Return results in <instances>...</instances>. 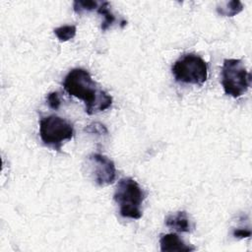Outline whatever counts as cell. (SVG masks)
<instances>
[{
  "label": "cell",
  "instance_id": "6da1fadb",
  "mask_svg": "<svg viewBox=\"0 0 252 252\" xmlns=\"http://www.w3.org/2000/svg\"><path fill=\"white\" fill-rule=\"evenodd\" d=\"M63 87L70 95L85 101L89 115L103 111L112 104L111 95L100 89L85 69H72L64 78Z\"/></svg>",
  "mask_w": 252,
  "mask_h": 252
},
{
  "label": "cell",
  "instance_id": "3957f363",
  "mask_svg": "<svg viewBox=\"0 0 252 252\" xmlns=\"http://www.w3.org/2000/svg\"><path fill=\"white\" fill-rule=\"evenodd\" d=\"M251 84V75L240 59H224L221 67V85L224 93L234 98L243 95Z\"/></svg>",
  "mask_w": 252,
  "mask_h": 252
},
{
  "label": "cell",
  "instance_id": "4fadbf2b",
  "mask_svg": "<svg viewBox=\"0 0 252 252\" xmlns=\"http://www.w3.org/2000/svg\"><path fill=\"white\" fill-rule=\"evenodd\" d=\"M46 101H47V104L48 106L51 108V109H58L60 104H61V101H60V97H59V94L58 93L56 92H52V93H49L46 96Z\"/></svg>",
  "mask_w": 252,
  "mask_h": 252
},
{
  "label": "cell",
  "instance_id": "30bf717a",
  "mask_svg": "<svg viewBox=\"0 0 252 252\" xmlns=\"http://www.w3.org/2000/svg\"><path fill=\"white\" fill-rule=\"evenodd\" d=\"M97 13L103 17V21L101 23V30L102 32L106 31L115 21L114 15L109 10V2L105 1L99 4V7L97 8Z\"/></svg>",
  "mask_w": 252,
  "mask_h": 252
},
{
  "label": "cell",
  "instance_id": "5b68a950",
  "mask_svg": "<svg viewBox=\"0 0 252 252\" xmlns=\"http://www.w3.org/2000/svg\"><path fill=\"white\" fill-rule=\"evenodd\" d=\"M174 79L178 83L202 85L208 78V66L203 58L189 53L174 62L171 68Z\"/></svg>",
  "mask_w": 252,
  "mask_h": 252
},
{
  "label": "cell",
  "instance_id": "9a60e30c",
  "mask_svg": "<svg viewBox=\"0 0 252 252\" xmlns=\"http://www.w3.org/2000/svg\"><path fill=\"white\" fill-rule=\"evenodd\" d=\"M234 237L237 238H246L251 235V231L249 229H243V228H236L232 232Z\"/></svg>",
  "mask_w": 252,
  "mask_h": 252
},
{
  "label": "cell",
  "instance_id": "8fae6325",
  "mask_svg": "<svg viewBox=\"0 0 252 252\" xmlns=\"http://www.w3.org/2000/svg\"><path fill=\"white\" fill-rule=\"evenodd\" d=\"M76 26H62L54 29V33L60 41H68L76 35Z\"/></svg>",
  "mask_w": 252,
  "mask_h": 252
},
{
  "label": "cell",
  "instance_id": "9c48e42d",
  "mask_svg": "<svg viewBox=\"0 0 252 252\" xmlns=\"http://www.w3.org/2000/svg\"><path fill=\"white\" fill-rule=\"evenodd\" d=\"M243 10V5L238 0L220 2L217 7V12L223 17H233Z\"/></svg>",
  "mask_w": 252,
  "mask_h": 252
},
{
  "label": "cell",
  "instance_id": "8992f818",
  "mask_svg": "<svg viewBox=\"0 0 252 252\" xmlns=\"http://www.w3.org/2000/svg\"><path fill=\"white\" fill-rule=\"evenodd\" d=\"M87 169L97 186H107L115 180L114 162L100 154H92L87 158Z\"/></svg>",
  "mask_w": 252,
  "mask_h": 252
},
{
  "label": "cell",
  "instance_id": "ba28073f",
  "mask_svg": "<svg viewBox=\"0 0 252 252\" xmlns=\"http://www.w3.org/2000/svg\"><path fill=\"white\" fill-rule=\"evenodd\" d=\"M165 224L167 227L178 232H190L193 228L187 213L184 211H179L168 215L165 218Z\"/></svg>",
  "mask_w": 252,
  "mask_h": 252
},
{
  "label": "cell",
  "instance_id": "7c38bea8",
  "mask_svg": "<svg viewBox=\"0 0 252 252\" xmlns=\"http://www.w3.org/2000/svg\"><path fill=\"white\" fill-rule=\"evenodd\" d=\"M99 4L97 1L93 0H87V1H75L73 4V9L77 14H82L83 12H89L93 10H97L99 7Z\"/></svg>",
  "mask_w": 252,
  "mask_h": 252
},
{
  "label": "cell",
  "instance_id": "277c9868",
  "mask_svg": "<svg viewBox=\"0 0 252 252\" xmlns=\"http://www.w3.org/2000/svg\"><path fill=\"white\" fill-rule=\"evenodd\" d=\"M39 136L45 146L60 151L63 144L73 138L74 127L60 116L49 115L39 121Z\"/></svg>",
  "mask_w": 252,
  "mask_h": 252
},
{
  "label": "cell",
  "instance_id": "7a4b0ae2",
  "mask_svg": "<svg viewBox=\"0 0 252 252\" xmlns=\"http://www.w3.org/2000/svg\"><path fill=\"white\" fill-rule=\"evenodd\" d=\"M113 199L119 206V214L123 218L139 220L142 217L141 206L145 193L136 180L124 177L117 183Z\"/></svg>",
  "mask_w": 252,
  "mask_h": 252
},
{
  "label": "cell",
  "instance_id": "5bb4252c",
  "mask_svg": "<svg viewBox=\"0 0 252 252\" xmlns=\"http://www.w3.org/2000/svg\"><path fill=\"white\" fill-rule=\"evenodd\" d=\"M86 132L88 133H92V134H98V135H101V134H106L107 133V129L104 125L100 124V123H93V124H90L88 125L85 129H84Z\"/></svg>",
  "mask_w": 252,
  "mask_h": 252
},
{
  "label": "cell",
  "instance_id": "52a82bcc",
  "mask_svg": "<svg viewBox=\"0 0 252 252\" xmlns=\"http://www.w3.org/2000/svg\"><path fill=\"white\" fill-rule=\"evenodd\" d=\"M159 245L162 252H190L196 249L194 246L186 244L176 233L163 234L159 238Z\"/></svg>",
  "mask_w": 252,
  "mask_h": 252
}]
</instances>
